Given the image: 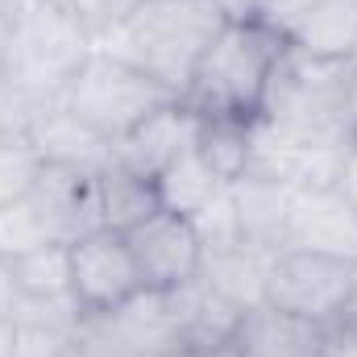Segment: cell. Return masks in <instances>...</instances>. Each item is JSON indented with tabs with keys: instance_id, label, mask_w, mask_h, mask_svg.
I'll return each instance as SVG.
<instances>
[{
	"instance_id": "obj_20",
	"label": "cell",
	"mask_w": 357,
	"mask_h": 357,
	"mask_svg": "<svg viewBox=\"0 0 357 357\" xmlns=\"http://www.w3.org/2000/svg\"><path fill=\"white\" fill-rule=\"evenodd\" d=\"M270 262H274V254H266V250H254V245H245V241H241L237 250H225V254L204 258L199 278H204V282H208L220 299H229L233 307L250 312V307L266 303Z\"/></svg>"
},
{
	"instance_id": "obj_36",
	"label": "cell",
	"mask_w": 357,
	"mask_h": 357,
	"mask_svg": "<svg viewBox=\"0 0 357 357\" xmlns=\"http://www.w3.org/2000/svg\"><path fill=\"white\" fill-rule=\"evenodd\" d=\"M63 357H84V354H79V345H75V337H71V345L63 349Z\"/></svg>"
},
{
	"instance_id": "obj_18",
	"label": "cell",
	"mask_w": 357,
	"mask_h": 357,
	"mask_svg": "<svg viewBox=\"0 0 357 357\" xmlns=\"http://www.w3.org/2000/svg\"><path fill=\"white\" fill-rule=\"evenodd\" d=\"M287 46L312 59L354 63L357 50V0H316L299 25L287 33Z\"/></svg>"
},
{
	"instance_id": "obj_16",
	"label": "cell",
	"mask_w": 357,
	"mask_h": 357,
	"mask_svg": "<svg viewBox=\"0 0 357 357\" xmlns=\"http://www.w3.org/2000/svg\"><path fill=\"white\" fill-rule=\"evenodd\" d=\"M229 195H233V208L241 220V241L254 250H266V254H282L295 187L270 183L258 175H241L237 183H229Z\"/></svg>"
},
{
	"instance_id": "obj_9",
	"label": "cell",
	"mask_w": 357,
	"mask_h": 357,
	"mask_svg": "<svg viewBox=\"0 0 357 357\" xmlns=\"http://www.w3.org/2000/svg\"><path fill=\"white\" fill-rule=\"evenodd\" d=\"M125 241H129V254L137 262L142 287H150V291H171V287L199 278L204 250H199V237H195L191 220L178 216V212L158 208L150 220L129 229Z\"/></svg>"
},
{
	"instance_id": "obj_1",
	"label": "cell",
	"mask_w": 357,
	"mask_h": 357,
	"mask_svg": "<svg viewBox=\"0 0 357 357\" xmlns=\"http://www.w3.org/2000/svg\"><path fill=\"white\" fill-rule=\"evenodd\" d=\"M220 29L225 13L212 0H142V8L96 46L142 67L183 100L204 50L216 42Z\"/></svg>"
},
{
	"instance_id": "obj_22",
	"label": "cell",
	"mask_w": 357,
	"mask_h": 357,
	"mask_svg": "<svg viewBox=\"0 0 357 357\" xmlns=\"http://www.w3.org/2000/svg\"><path fill=\"white\" fill-rule=\"evenodd\" d=\"M8 266V278L17 287V299H33V303H54V299H75L71 295V245L54 241L42 245L33 254H21Z\"/></svg>"
},
{
	"instance_id": "obj_3",
	"label": "cell",
	"mask_w": 357,
	"mask_h": 357,
	"mask_svg": "<svg viewBox=\"0 0 357 357\" xmlns=\"http://www.w3.org/2000/svg\"><path fill=\"white\" fill-rule=\"evenodd\" d=\"M282 50H287V38H278L258 17L254 21H225V29L204 50L191 84L183 91V104L199 116H208V112L258 116Z\"/></svg>"
},
{
	"instance_id": "obj_29",
	"label": "cell",
	"mask_w": 357,
	"mask_h": 357,
	"mask_svg": "<svg viewBox=\"0 0 357 357\" xmlns=\"http://www.w3.org/2000/svg\"><path fill=\"white\" fill-rule=\"evenodd\" d=\"M312 4H316V0H258V21L270 25L278 38H287Z\"/></svg>"
},
{
	"instance_id": "obj_11",
	"label": "cell",
	"mask_w": 357,
	"mask_h": 357,
	"mask_svg": "<svg viewBox=\"0 0 357 357\" xmlns=\"http://www.w3.org/2000/svg\"><path fill=\"white\" fill-rule=\"evenodd\" d=\"M29 146L38 150V158L46 167H67V171H84L100 175L116 162V146L96 133L88 121H79L75 112H67L63 104H50L33 125H29Z\"/></svg>"
},
{
	"instance_id": "obj_32",
	"label": "cell",
	"mask_w": 357,
	"mask_h": 357,
	"mask_svg": "<svg viewBox=\"0 0 357 357\" xmlns=\"http://www.w3.org/2000/svg\"><path fill=\"white\" fill-rule=\"evenodd\" d=\"M328 337H333V341H357V266H354V295H349V307H345V316L328 328Z\"/></svg>"
},
{
	"instance_id": "obj_31",
	"label": "cell",
	"mask_w": 357,
	"mask_h": 357,
	"mask_svg": "<svg viewBox=\"0 0 357 357\" xmlns=\"http://www.w3.org/2000/svg\"><path fill=\"white\" fill-rule=\"evenodd\" d=\"M337 191L357 208V137H349L345 158H341V175H337Z\"/></svg>"
},
{
	"instance_id": "obj_13",
	"label": "cell",
	"mask_w": 357,
	"mask_h": 357,
	"mask_svg": "<svg viewBox=\"0 0 357 357\" xmlns=\"http://www.w3.org/2000/svg\"><path fill=\"white\" fill-rule=\"evenodd\" d=\"M233 345L241 357H333V337L324 324L291 316L274 303H258L241 316Z\"/></svg>"
},
{
	"instance_id": "obj_8",
	"label": "cell",
	"mask_w": 357,
	"mask_h": 357,
	"mask_svg": "<svg viewBox=\"0 0 357 357\" xmlns=\"http://www.w3.org/2000/svg\"><path fill=\"white\" fill-rule=\"evenodd\" d=\"M349 142H307L295 133L274 129L270 121L254 116V150L245 175L287 183V187H337L341 158Z\"/></svg>"
},
{
	"instance_id": "obj_38",
	"label": "cell",
	"mask_w": 357,
	"mask_h": 357,
	"mask_svg": "<svg viewBox=\"0 0 357 357\" xmlns=\"http://www.w3.org/2000/svg\"><path fill=\"white\" fill-rule=\"evenodd\" d=\"M354 63H357V50H354Z\"/></svg>"
},
{
	"instance_id": "obj_5",
	"label": "cell",
	"mask_w": 357,
	"mask_h": 357,
	"mask_svg": "<svg viewBox=\"0 0 357 357\" xmlns=\"http://www.w3.org/2000/svg\"><path fill=\"white\" fill-rule=\"evenodd\" d=\"M175 100L178 96L167 84H158L142 67L96 46L59 104L67 112H75L79 121H88L96 133H104L116 146L133 125H142L150 112H158L162 104H175Z\"/></svg>"
},
{
	"instance_id": "obj_21",
	"label": "cell",
	"mask_w": 357,
	"mask_h": 357,
	"mask_svg": "<svg viewBox=\"0 0 357 357\" xmlns=\"http://www.w3.org/2000/svg\"><path fill=\"white\" fill-rule=\"evenodd\" d=\"M195 150L199 158L225 178L237 183L250 167L254 150V116H233V112H208L195 125Z\"/></svg>"
},
{
	"instance_id": "obj_12",
	"label": "cell",
	"mask_w": 357,
	"mask_h": 357,
	"mask_svg": "<svg viewBox=\"0 0 357 357\" xmlns=\"http://www.w3.org/2000/svg\"><path fill=\"white\" fill-rule=\"evenodd\" d=\"M195 125H199V112H191L183 100L162 104L116 142V162L146 178L162 175L183 150L195 146Z\"/></svg>"
},
{
	"instance_id": "obj_26",
	"label": "cell",
	"mask_w": 357,
	"mask_h": 357,
	"mask_svg": "<svg viewBox=\"0 0 357 357\" xmlns=\"http://www.w3.org/2000/svg\"><path fill=\"white\" fill-rule=\"evenodd\" d=\"M191 220V229H195V237H199V250H204V258H212V254H225V250H237L241 245V220H237V208H233V195H229V187L216 195V199H208L195 216H187Z\"/></svg>"
},
{
	"instance_id": "obj_27",
	"label": "cell",
	"mask_w": 357,
	"mask_h": 357,
	"mask_svg": "<svg viewBox=\"0 0 357 357\" xmlns=\"http://www.w3.org/2000/svg\"><path fill=\"white\" fill-rule=\"evenodd\" d=\"M63 4L79 17V25L88 29L91 42H104L142 8V0H63Z\"/></svg>"
},
{
	"instance_id": "obj_6",
	"label": "cell",
	"mask_w": 357,
	"mask_h": 357,
	"mask_svg": "<svg viewBox=\"0 0 357 357\" xmlns=\"http://www.w3.org/2000/svg\"><path fill=\"white\" fill-rule=\"evenodd\" d=\"M354 266L345 258H328V254H303V250H282L270 262L266 278V303L303 316L312 324L333 328L354 295Z\"/></svg>"
},
{
	"instance_id": "obj_15",
	"label": "cell",
	"mask_w": 357,
	"mask_h": 357,
	"mask_svg": "<svg viewBox=\"0 0 357 357\" xmlns=\"http://www.w3.org/2000/svg\"><path fill=\"white\" fill-rule=\"evenodd\" d=\"M108 337L125 349L129 357H171L183 349L178 341L175 312L167 303V291H150L142 287L137 295H129L121 307L100 316Z\"/></svg>"
},
{
	"instance_id": "obj_25",
	"label": "cell",
	"mask_w": 357,
	"mask_h": 357,
	"mask_svg": "<svg viewBox=\"0 0 357 357\" xmlns=\"http://www.w3.org/2000/svg\"><path fill=\"white\" fill-rule=\"evenodd\" d=\"M42 171L38 150L29 146L25 133H0V208L29 195Z\"/></svg>"
},
{
	"instance_id": "obj_33",
	"label": "cell",
	"mask_w": 357,
	"mask_h": 357,
	"mask_svg": "<svg viewBox=\"0 0 357 357\" xmlns=\"http://www.w3.org/2000/svg\"><path fill=\"white\" fill-rule=\"evenodd\" d=\"M13 341H17V320L0 316V357H13Z\"/></svg>"
},
{
	"instance_id": "obj_28",
	"label": "cell",
	"mask_w": 357,
	"mask_h": 357,
	"mask_svg": "<svg viewBox=\"0 0 357 357\" xmlns=\"http://www.w3.org/2000/svg\"><path fill=\"white\" fill-rule=\"evenodd\" d=\"M50 108V100L17 88L0 75V133H29V125Z\"/></svg>"
},
{
	"instance_id": "obj_2",
	"label": "cell",
	"mask_w": 357,
	"mask_h": 357,
	"mask_svg": "<svg viewBox=\"0 0 357 357\" xmlns=\"http://www.w3.org/2000/svg\"><path fill=\"white\" fill-rule=\"evenodd\" d=\"M96 42L63 0H8L0 75L50 104L63 100Z\"/></svg>"
},
{
	"instance_id": "obj_24",
	"label": "cell",
	"mask_w": 357,
	"mask_h": 357,
	"mask_svg": "<svg viewBox=\"0 0 357 357\" xmlns=\"http://www.w3.org/2000/svg\"><path fill=\"white\" fill-rule=\"evenodd\" d=\"M54 241H63V233H59L54 216L33 199V191L0 208V262H13L21 254H33L42 245H54Z\"/></svg>"
},
{
	"instance_id": "obj_39",
	"label": "cell",
	"mask_w": 357,
	"mask_h": 357,
	"mask_svg": "<svg viewBox=\"0 0 357 357\" xmlns=\"http://www.w3.org/2000/svg\"><path fill=\"white\" fill-rule=\"evenodd\" d=\"M0 4H4V0H0Z\"/></svg>"
},
{
	"instance_id": "obj_4",
	"label": "cell",
	"mask_w": 357,
	"mask_h": 357,
	"mask_svg": "<svg viewBox=\"0 0 357 357\" xmlns=\"http://www.w3.org/2000/svg\"><path fill=\"white\" fill-rule=\"evenodd\" d=\"M349 63L312 59L299 50H282L274 63L258 116L282 133L307 137V142H349L341 125V88H345Z\"/></svg>"
},
{
	"instance_id": "obj_19",
	"label": "cell",
	"mask_w": 357,
	"mask_h": 357,
	"mask_svg": "<svg viewBox=\"0 0 357 357\" xmlns=\"http://www.w3.org/2000/svg\"><path fill=\"white\" fill-rule=\"evenodd\" d=\"M96 208H100V229L108 233H129L142 220H150L162 204H158V187L154 178L137 175L121 162H112L108 171L96 175Z\"/></svg>"
},
{
	"instance_id": "obj_10",
	"label": "cell",
	"mask_w": 357,
	"mask_h": 357,
	"mask_svg": "<svg viewBox=\"0 0 357 357\" xmlns=\"http://www.w3.org/2000/svg\"><path fill=\"white\" fill-rule=\"evenodd\" d=\"M282 250L357 262V208L337 187H299L291 199Z\"/></svg>"
},
{
	"instance_id": "obj_17",
	"label": "cell",
	"mask_w": 357,
	"mask_h": 357,
	"mask_svg": "<svg viewBox=\"0 0 357 357\" xmlns=\"http://www.w3.org/2000/svg\"><path fill=\"white\" fill-rule=\"evenodd\" d=\"M33 199L54 216L63 241L88 237L100 229V208H96V175L84 171H67V167H46L38 171L33 183Z\"/></svg>"
},
{
	"instance_id": "obj_35",
	"label": "cell",
	"mask_w": 357,
	"mask_h": 357,
	"mask_svg": "<svg viewBox=\"0 0 357 357\" xmlns=\"http://www.w3.org/2000/svg\"><path fill=\"white\" fill-rule=\"evenodd\" d=\"M204 357H241V349L237 345H225V349H212V354H204Z\"/></svg>"
},
{
	"instance_id": "obj_23",
	"label": "cell",
	"mask_w": 357,
	"mask_h": 357,
	"mask_svg": "<svg viewBox=\"0 0 357 357\" xmlns=\"http://www.w3.org/2000/svg\"><path fill=\"white\" fill-rule=\"evenodd\" d=\"M154 187H158V204H162L167 212L195 216V212H199L208 199H216L229 183L216 175V171L199 158V150L191 146V150L178 154L162 175H154Z\"/></svg>"
},
{
	"instance_id": "obj_37",
	"label": "cell",
	"mask_w": 357,
	"mask_h": 357,
	"mask_svg": "<svg viewBox=\"0 0 357 357\" xmlns=\"http://www.w3.org/2000/svg\"><path fill=\"white\" fill-rule=\"evenodd\" d=\"M171 357H195V354H187V349H178V354H171Z\"/></svg>"
},
{
	"instance_id": "obj_34",
	"label": "cell",
	"mask_w": 357,
	"mask_h": 357,
	"mask_svg": "<svg viewBox=\"0 0 357 357\" xmlns=\"http://www.w3.org/2000/svg\"><path fill=\"white\" fill-rule=\"evenodd\" d=\"M4 25H8V0L0 4V59H4Z\"/></svg>"
},
{
	"instance_id": "obj_7",
	"label": "cell",
	"mask_w": 357,
	"mask_h": 357,
	"mask_svg": "<svg viewBox=\"0 0 357 357\" xmlns=\"http://www.w3.org/2000/svg\"><path fill=\"white\" fill-rule=\"evenodd\" d=\"M137 291H142V274L129 254L125 233L96 229L88 237L71 241V295H75L79 312L104 316Z\"/></svg>"
},
{
	"instance_id": "obj_14",
	"label": "cell",
	"mask_w": 357,
	"mask_h": 357,
	"mask_svg": "<svg viewBox=\"0 0 357 357\" xmlns=\"http://www.w3.org/2000/svg\"><path fill=\"white\" fill-rule=\"evenodd\" d=\"M167 303L175 312L178 324V341L183 349L195 357L212 354V349H225L237 341V328H241V307H233L229 299H220L204 278H191L183 287L167 291Z\"/></svg>"
},
{
	"instance_id": "obj_30",
	"label": "cell",
	"mask_w": 357,
	"mask_h": 357,
	"mask_svg": "<svg viewBox=\"0 0 357 357\" xmlns=\"http://www.w3.org/2000/svg\"><path fill=\"white\" fill-rule=\"evenodd\" d=\"M341 125L349 137H357V63H349L345 88H341Z\"/></svg>"
}]
</instances>
